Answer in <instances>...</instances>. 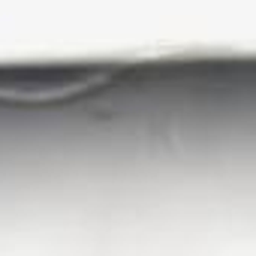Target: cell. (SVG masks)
I'll return each mask as SVG.
<instances>
[{
    "instance_id": "1",
    "label": "cell",
    "mask_w": 256,
    "mask_h": 256,
    "mask_svg": "<svg viewBox=\"0 0 256 256\" xmlns=\"http://www.w3.org/2000/svg\"><path fill=\"white\" fill-rule=\"evenodd\" d=\"M112 72L96 66H0L4 100H64L102 84Z\"/></svg>"
}]
</instances>
